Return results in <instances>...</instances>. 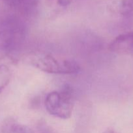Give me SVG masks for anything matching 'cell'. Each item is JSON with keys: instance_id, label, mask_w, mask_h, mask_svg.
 <instances>
[{"instance_id": "8fae6325", "label": "cell", "mask_w": 133, "mask_h": 133, "mask_svg": "<svg viewBox=\"0 0 133 133\" xmlns=\"http://www.w3.org/2000/svg\"><path fill=\"white\" fill-rule=\"evenodd\" d=\"M102 133H117L114 130L111 129H108L106 130L105 131H104Z\"/></svg>"}, {"instance_id": "7a4b0ae2", "label": "cell", "mask_w": 133, "mask_h": 133, "mask_svg": "<svg viewBox=\"0 0 133 133\" xmlns=\"http://www.w3.org/2000/svg\"><path fill=\"white\" fill-rule=\"evenodd\" d=\"M31 65L43 72L71 75L80 72V66L74 60L56 57L50 53H39L31 57Z\"/></svg>"}, {"instance_id": "5b68a950", "label": "cell", "mask_w": 133, "mask_h": 133, "mask_svg": "<svg viewBox=\"0 0 133 133\" xmlns=\"http://www.w3.org/2000/svg\"><path fill=\"white\" fill-rule=\"evenodd\" d=\"M3 133H35L31 128L13 119H8L2 126Z\"/></svg>"}, {"instance_id": "6da1fadb", "label": "cell", "mask_w": 133, "mask_h": 133, "mask_svg": "<svg viewBox=\"0 0 133 133\" xmlns=\"http://www.w3.org/2000/svg\"><path fill=\"white\" fill-rule=\"evenodd\" d=\"M24 22L13 14L0 17V59L13 57L20 49L26 38Z\"/></svg>"}, {"instance_id": "8992f818", "label": "cell", "mask_w": 133, "mask_h": 133, "mask_svg": "<svg viewBox=\"0 0 133 133\" xmlns=\"http://www.w3.org/2000/svg\"><path fill=\"white\" fill-rule=\"evenodd\" d=\"M11 77L10 68L5 64H0V94L9 84Z\"/></svg>"}, {"instance_id": "52a82bcc", "label": "cell", "mask_w": 133, "mask_h": 133, "mask_svg": "<svg viewBox=\"0 0 133 133\" xmlns=\"http://www.w3.org/2000/svg\"><path fill=\"white\" fill-rule=\"evenodd\" d=\"M119 12L125 16H133V0H120Z\"/></svg>"}, {"instance_id": "3957f363", "label": "cell", "mask_w": 133, "mask_h": 133, "mask_svg": "<svg viewBox=\"0 0 133 133\" xmlns=\"http://www.w3.org/2000/svg\"><path fill=\"white\" fill-rule=\"evenodd\" d=\"M44 105L50 115L63 119L70 118L74 107L72 88L66 84L60 90L48 93L45 97Z\"/></svg>"}, {"instance_id": "277c9868", "label": "cell", "mask_w": 133, "mask_h": 133, "mask_svg": "<svg viewBox=\"0 0 133 133\" xmlns=\"http://www.w3.org/2000/svg\"><path fill=\"white\" fill-rule=\"evenodd\" d=\"M109 49L119 55L133 56V31L118 35L111 42Z\"/></svg>"}, {"instance_id": "ba28073f", "label": "cell", "mask_w": 133, "mask_h": 133, "mask_svg": "<svg viewBox=\"0 0 133 133\" xmlns=\"http://www.w3.org/2000/svg\"><path fill=\"white\" fill-rule=\"evenodd\" d=\"M39 0H20V9L23 11H29L32 10L37 5Z\"/></svg>"}, {"instance_id": "9c48e42d", "label": "cell", "mask_w": 133, "mask_h": 133, "mask_svg": "<svg viewBox=\"0 0 133 133\" xmlns=\"http://www.w3.org/2000/svg\"><path fill=\"white\" fill-rule=\"evenodd\" d=\"M52 6L59 8H65L71 4L72 0H47Z\"/></svg>"}, {"instance_id": "30bf717a", "label": "cell", "mask_w": 133, "mask_h": 133, "mask_svg": "<svg viewBox=\"0 0 133 133\" xmlns=\"http://www.w3.org/2000/svg\"><path fill=\"white\" fill-rule=\"evenodd\" d=\"M1 1L10 7L20 9V0H1Z\"/></svg>"}]
</instances>
